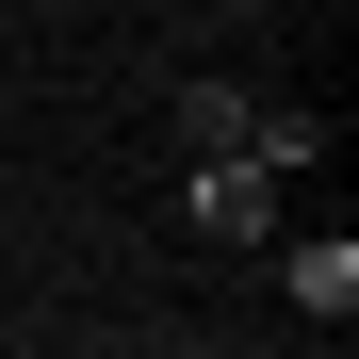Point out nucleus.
<instances>
[{"instance_id":"1","label":"nucleus","mask_w":359,"mask_h":359,"mask_svg":"<svg viewBox=\"0 0 359 359\" xmlns=\"http://www.w3.org/2000/svg\"><path fill=\"white\" fill-rule=\"evenodd\" d=\"M196 229H212V245H262V229H278V180L262 163H196Z\"/></svg>"},{"instance_id":"2","label":"nucleus","mask_w":359,"mask_h":359,"mask_svg":"<svg viewBox=\"0 0 359 359\" xmlns=\"http://www.w3.org/2000/svg\"><path fill=\"white\" fill-rule=\"evenodd\" d=\"M278 278H294V311H311V327H343V311H359V245H343V229H327V245H294Z\"/></svg>"},{"instance_id":"3","label":"nucleus","mask_w":359,"mask_h":359,"mask_svg":"<svg viewBox=\"0 0 359 359\" xmlns=\"http://www.w3.org/2000/svg\"><path fill=\"white\" fill-rule=\"evenodd\" d=\"M180 147H196V163H245V98H229V82H180Z\"/></svg>"},{"instance_id":"4","label":"nucleus","mask_w":359,"mask_h":359,"mask_svg":"<svg viewBox=\"0 0 359 359\" xmlns=\"http://www.w3.org/2000/svg\"><path fill=\"white\" fill-rule=\"evenodd\" d=\"M311 147H327V114H294V98H262V114H245V163H262V180H294Z\"/></svg>"}]
</instances>
